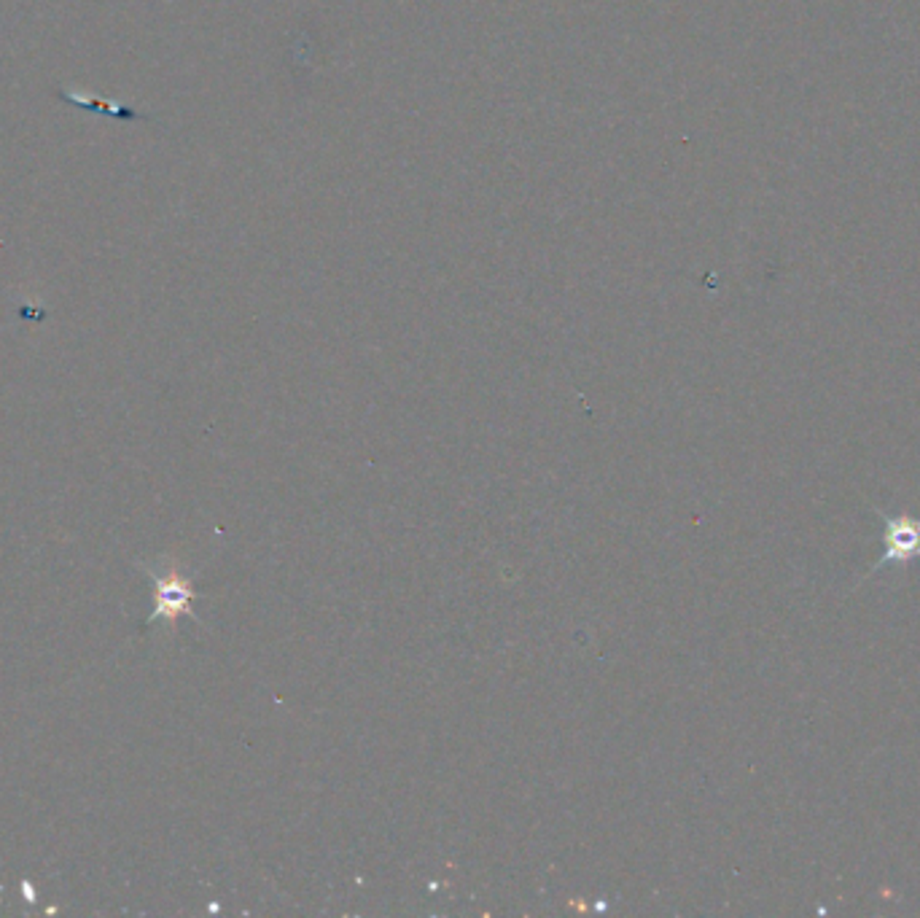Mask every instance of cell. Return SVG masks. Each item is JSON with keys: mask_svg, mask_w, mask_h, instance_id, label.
Returning <instances> with one entry per match:
<instances>
[{"mask_svg": "<svg viewBox=\"0 0 920 918\" xmlns=\"http://www.w3.org/2000/svg\"><path fill=\"white\" fill-rule=\"evenodd\" d=\"M886 544H889V552L881 558L883 563L891 561V558H913L918 555L920 547V523H907V520H894L891 528H889V536H886Z\"/></svg>", "mask_w": 920, "mask_h": 918, "instance_id": "6da1fadb", "label": "cell"}, {"mask_svg": "<svg viewBox=\"0 0 920 918\" xmlns=\"http://www.w3.org/2000/svg\"><path fill=\"white\" fill-rule=\"evenodd\" d=\"M59 100L70 102V105H78L83 110H94V113H105V116H113V119H121V121H137V119H148L145 113H137L135 108L129 105H110V102H97V100H89V97H81V94H70V92H57Z\"/></svg>", "mask_w": 920, "mask_h": 918, "instance_id": "7a4b0ae2", "label": "cell"}]
</instances>
